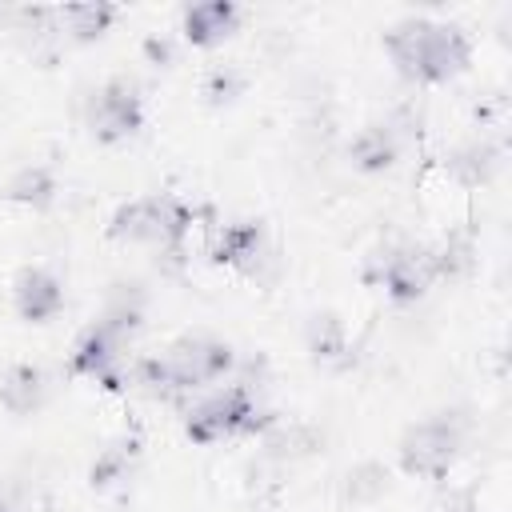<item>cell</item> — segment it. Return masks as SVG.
Instances as JSON below:
<instances>
[{
	"instance_id": "6da1fadb",
	"label": "cell",
	"mask_w": 512,
	"mask_h": 512,
	"mask_svg": "<svg viewBox=\"0 0 512 512\" xmlns=\"http://www.w3.org/2000/svg\"><path fill=\"white\" fill-rule=\"evenodd\" d=\"M384 48L404 80L416 84H444L460 76L472 60V44L456 24L412 16L384 32Z\"/></svg>"
},
{
	"instance_id": "7a4b0ae2",
	"label": "cell",
	"mask_w": 512,
	"mask_h": 512,
	"mask_svg": "<svg viewBox=\"0 0 512 512\" xmlns=\"http://www.w3.org/2000/svg\"><path fill=\"white\" fill-rule=\"evenodd\" d=\"M236 356L224 340L216 336H180L164 356H152L140 364V384H148L160 396H176V392H192L200 384L220 380L224 372H232Z\"/></svg>"
},
{
	"instance_id": "3957f363",
	"label": "cell",
	"mask_w": 512,
	"mask_h": 512,
	"mask_svg": "<svg viewBox=\"0 0 512 512\" xmlns=\"http://www.w3.org/2000/svg\"><path fill=\"white\" fill-rule=\"evenodd\" d=\"M196 224V208L180 196H136L124 200L112 220L108 236L120 244H160L168 252H180L188 232Z\"/></svg>"
},
{
	"instance_id": "277c9868",
	"label": "cell",
	"mask_w": 512,
	"mask_h": 512,
	"mask_svg": "<svg viewBox=\"0 0 512 512\" xmlns=\"http://www.w3.org/2000/svg\"><path fill=\"white\" fill-rule=\"evenodd\" d=\"M272 420L256 408L252 392L244 384H232L208 400H200L192 412H188V440L192 444H216L224 436H240V432H256V428H268Z\"/></svg>"
},
{
	"instance_id": "5b68a950",
	"label": "cell",
	"mask_w": 512,
	"mask_h": 512,
	"mask_svg": "<svg viewBox=\"0 0 512 512\" xmlns=\"http://www.w3.org/2000/svg\"><path fill=\"white\" fill-rule=\"evenodd\" d=\"M460 444H464V432H460V420L452 416H432V420H420L404 432L400 440V468L408 476H424V480H444L460 456Z\"/></svg>"
},
{
	"instance_id": "8992f818",
	"label": "cell",
	"mask_w": 512,
	"mask_h": 512,
	"mask_svg": "<svg viewBox=\"0 0 512 512\" xmlns=\"http://www.w3.org/2000/svg\"><path fill=\"white\" fill-rule=\"evenodd\" d=\"M88 128L100 144H120L144 128V100L128 80H108L88 100Z\"/></svg>"
},
{
	"instance_id": "52a82bcc",
	"label": "cell",
	"mask_w": 512,
	"mask_h": 512,
	"mask_svg": "<svg viewBox=\"0 0 512 512\" xmlns=\"http://www.w3.org/2000/svg\"><path fill=\"white\" fill-rule=\"evenodd\" d=\"M372 280H376L396 304L420 300V296L428 292V284L436 280L432 248H388L384 256H376Z\"/></svg>"
},
{
	"instance_id": "ba28073f",
	"label": "cell",
	"mask_w": 512,
	"mask_h": 512,
	"mask_svg": "<svg viewBox=\"0 0 512 512\" xmlns=\"http://www.w3.org/2000/svg\"><path fill=\"white\" fill-rule=\"evenodd\" d=\"M116 360H120V336L100 320L96 328H88V332L76 340V348H72V356H68V372H72V376H88V380L104 384L108 392H116V388H120Z\"/></svg>"
},
{
	"instance_id": "9c48e42d",
	"label": "cell",
	"mask_w": 512,
	"mask_h": 512,
	"mask_svg": "<svg viewBox=\"0 0 512 512\" xmlns=\"http://www.w3.org/2000/svg\"><path fill=\"white\" fill-rule=\"evenodd\" d=\"M12 300H16L20 320L44 324V320H52V316L64 308V288H60V280H56L48 268H24V272L16 276Z\"/></svg>"
},
{
	"instance_id": "30bf717a",
	"label": "cell",
	"mask_w": 512,
	"mask_h": 512,
	"mask_svg": "<svg viewBox=\"0 0 512 512\" xmlns=\"http://www.w3.org/2000/svg\"><path fill=\"white\" fill-rule=\"evenodd\" d=\"M240 24V8L232 0H208V4H192L184 12V40L192 48H216L224 44Z\"/></svg>"
},
{
	"instance_id": "8fae6325",
	"label": "cell",
	"mask_w": 512,
	"mask_h": 512,
	"mask_svg": "<svg viewBox=\"0 0 512 512\" xmlns=\"http://www.w3.org/2000/svg\"><path fill=\"white\" fill-rule=\"evenodd\" d=\"M264 252V228L256 220H236V224H224L216 232V244H212V260L216 264H232V268H252Z\"/></svg>"
},
{
	"instance_id": "7c38bea8",
	"label": "cell",
	"mask_w": 512,
	"mask_h": 512,
	"mask_svg": "<svg viewBox=\"0 0 512 512\" xmlns=\"http://www.w3.org/2000/svg\"><path fill=\"white\" fill-rule=\"evenodd\" d=\"M0 404L12 416H28L44 404V372L36 364H12L0 376Z\"/></svg>"
},
{
	"instance_id": "4fadbf2b",
	"label": "cell",
	"mask_w": 512,
	"mask_h": 512,
	"mask_svg": "<svg viewBox=\"0 0 512 512\" xmlns=\"http://www.w3.org/2000/svg\"><path fill=\"white\" fill-rule=\"evenodd\" d=\"M396 136H392V128H384V124H368L356 140H352V148H348V156H352V164L360 168V172H384V168H392L396 164Z\"/></svg>"
},
{
	"instance_id": "5bb4252c",
	"label": "cell",
	"mask_w": 512,
	"mask_h": 512,
	"mask_svg": "<svg viewBox=\"0 0 512 512\" xmlns=\"http://www.w3.org/2000/svg\"><path fill=\"white\" fill-rule=\"evenodd\" d=\"M8 200L16 204H28V208H48L56 200V176L40 164L32 168H20L12 180H8Z\"/></svg>"
},
{
	"instance_id": "9a60e30c",
	"label": "cell",
	"mask_w": 512,
	"mask_h": 512,
	"mask_svg": "<svg viewBox=\"0 0 512 512\" xmlns=\"http://www.w3.org/2000/svg\"><path fill=\"white\" fill-rule=\"evenodd\" d=\"M60 20L68 24V32L76 40H100L112 28L116 8L112 4H64L60 8Z\"/></svg>"
},
{
	"instance_id": "2e32d148",
	"label": "cell",
	"mask_w": 512,
	"mask_h": 512,
	"mask_svg": "<svg viewBox=\"0 0 512 512\" xmlns=\"http://www.w3.org/2000/svg\"><path fill=\"white\" fill-rule=\"evenodd\" d=\"M308 348H312L316 360H336V356L348 348V344H344V324H340L332 312L312 316V324H308Z\"/></svg>"
},
{
	"instance_id": "e0dca14e",
	"label": "cell",
	"mask_w": 512,
	"mask_h": 512,
	"mask_svg": "<svg viewBox=\"0 0 512 512\" xmlns=\"http://www.w3.org/2000/svg\"><path fill=\"white\" fill-rule=\"evenodd\" d=\"M452 172H456L464 184H480V180H488V172H492V148H484V144L464 148V152L452 160Z\"/></svg>"
},
{
	"instance_id": "ac0fdd59",
	"label": "cell",
	"mask_w": 512,
	"mask_h": 512,
	"mask_svg": "<svg viewBox=\"0 0 512 512\" xmlns=\"http://www.w3.org/2000/svg\"><path fill=\"white\" fill-rule=\"evenodd\" d=\"M124 468H128V452H124V448H112V452H104V456L92 464V484H96V488H108V484H116V480L124 476Z\"/></svg>"
},
{
	"instance_id": "d6986e66",
	"label": "cell",
	"mask_w": 512,
	"mask_h": 512,
	"mask_svg": "<svg viewBox=\"0 0 512 512\" xmlns=\"http://www.w3.org/2000/svg\"><path fill=\"white\" fill-rule=\"evenodd\" d=\"M236 88H240V80H236L232 72H212V80H208V88H204V92H208L212 100H228Z\"/></svg>"
},
{
	"instance_id": "ffe728a7",
	"label": "cell",
	"mask_w": 512,
	"mask_h": 512,
	"mask_svg": "<svg viewBox=\"0 0 512 512\" xmlns=\"http://www.w3.org/2000/svg\"><path fill=\"white\" fill-rule=\"evenodd\" d=\"M0 512H20V508H16V500H12L8 492H0Z\"/></svg>"
}]
</instances>
